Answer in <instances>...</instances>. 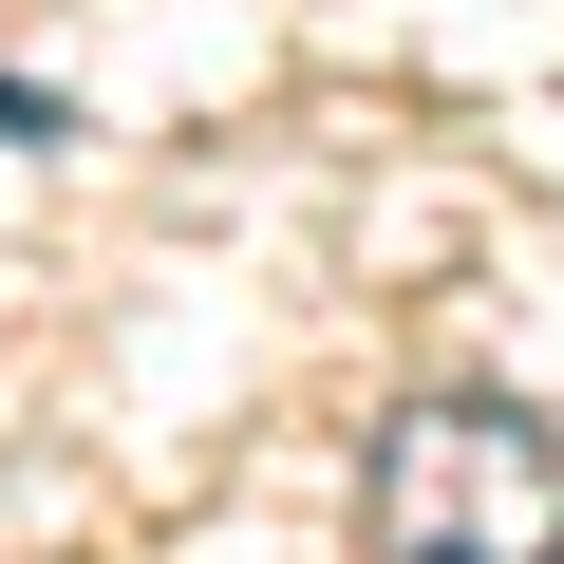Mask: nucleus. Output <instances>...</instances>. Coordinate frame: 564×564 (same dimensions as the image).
I'll list each match as a JSON object with an SVG mask.
<instances>
[{
	"label": "nucleus",
	"instance_id": "obj_1",
	"mask_svg": "<svg viewBox=\"0 0 564 564\" xmlns=\"http://www.w3.org/2000/svg\"><path fill=\"white\" fill-rule=\"evenodd\" d=\"M377 564H564V433L508 395H414L377 433Z\"/></svg>",
	"mask_w": 564,
	"mask_h": 564
},
{
	"label": "nucleus",
	"instance_id": "obj_2",
	"mask_svg": "<svg viewBox=\"0 0 564 564\" xmlns=\"http://www.w3.org/2000/svg\"><path fill=\"white\" fill-rule=\"evenodd\" d=\"M57 132H76V113H57L39 76H0V151H57Z\"/></svg>",
	"mask_w": 564,
	"mask_h": 564
}]
</instances>
